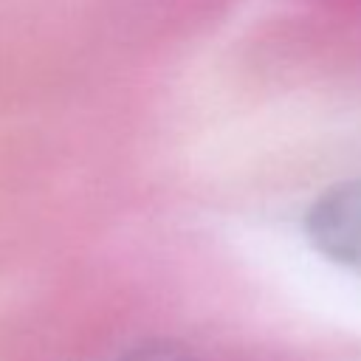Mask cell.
I'll use <instances>...</instances> for the list:
<instances>
[{
	"instance_id": "1",
	"label": "cell",
	"mask_w": 361,
	"mask_h": 361,
	"mask_svg": "<svg viewBox=\"0 0 361 361\" xmlns=\"http://www.w3.org/2000/svg\"><path fill=\"white\" fill-rule=\"evenodd\" d=\"M305 237L327 262L361 276V178L327 186L307 206Z\"/></svg>"
},
{
	"instance_id": "2",
	"label": "cell",
	"mask_w": 361,
	"mask_h": 361,
	"mask_svg": "<svg viewBox=\"0 0 361 361\" xmlns=\"http://www.w3.org/2000/svg\"><path fill=\"white\" fill-rule=\"evenodd\" d=\"M116 361H195V355L178 344V341H147L138 344L133 350H127L124 355H118Z\"/></svg>"
}]
</instances>
